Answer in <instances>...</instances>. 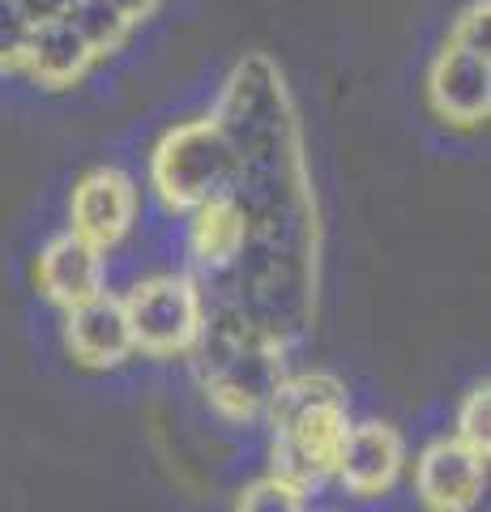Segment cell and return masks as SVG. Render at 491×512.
Instances as JSON below:
<instances>
[{
  "label": "cell",
  "mask_w": 491,
  "mask_h": 512,
  "mask_svg": "<svg viewBox=\"0 0 491 512\" xmlns=\"http://www.w3.org/2000/svg\"><path fill=\"white\" fill-rule=\"evenodd\" d=\"M240 171H244L240 158H235L231 141L218 133L214 120H188L171 128L150 158L158 197L171 210H188V214L214 197H231V184Z\"/></svg>",
  "instance_id": "6da1fadb"
},
{
  "label": "cell",
  "mask_w": 491,
  "mask_h": 512,
  "mask_svg": "<svg viewBox=\"0 0 491 512\" xmlns=\"http://www.w3.org/2000/svg\"><path fill=\"white\" fill-rule=\"evenodd\" d=\"M124 320L133 333V350L150 359H176L197 350L201 325H205V303L193 278L184 274H154L129 286Z\"/></svg>",
  "instance_id": "7a4b0ae2"
},
{
  "label": "cell",
  "mask_w": 491,
  "mask_h": 512,
  "mask_svg": "<svg viewBox=\"0 0 491 512\" xmlns=\"http://www.w3.org/2000/svg\"><path fill=\"white\" fill-rule=\"evenodd\" d=\"M346 431H351V414H346V402H321L312 410H299L295 419L274 427V470L278 478H287L299 491L321 487L325 478H334Z\"/></svg>",
  "instance_id": "3957f363"
},
{
  "label": "cell",
  "mask_w": 491,
  "mask_h": 512,
  "mask_svg": "<svg viewBox=\"0 0 491 512\" xmlns=\"http://www.w3.org/2000/svg\"><path fill=\"white\" fill-rule=\"evenodd\" d=\"M487 457H479L462 440L440 436L415 461V495L427 512H470L483 500Z\"/></svg>",
  "instance_id": "277c9868"
},
{
  "label": "cell",
  "mask_w": 491,
  "mask_h": 512,
  "mask_svg": "<svg viewBox=\"0 0 491 512\" xmlns=\"http://www.w3.org/2000/svg\"><path fill=\"white\" fill-rule=\"evenodd\" d=\"M69 218H73V235L77 239H86V244H94L99 252L116 248L137 222V188H133V180L124 171H116V167L90 171L86 180L73 188Z\"/></svg>",
  "instance_id": "5b68a950"
},
{
  "label": "cell",
  "mask_w": 491,
  "mask_h": 512,
  "mask_svg": "<svg viewBox=\"0 0 491 512\" xmlns=\"http://www.w3.org/2000/svg\"><path fill=\"white\" fill-rule=\"evenodd\" d=\"M406 466V440L389 423H351L334 478L355 500H376L393 491Z\"/></svg>",
  "instance_id": "8992f818"
},
{
  "label": "cell",
  "mask_w": 491,
  "mask_h": 512,
  "mask_svg": "<svg viewBox=\"0 0 491 512\" xmlns=\"http://www.w3.org/2000/svg\"><path fill=\"white\" fill-rule=\"evenodd\" d=\"M432 107L449 124H479L491 111V60L479 52H466L457 43H445L436 56L432 77H427Z\"/></svg>",
  "instance_id": "52a82bcc"
},
{
  "label": "cell",
  "mask_w": 491,
  "mask_h": 512,
  "mask_svg": "<svg viewBox=\"0 0 491 512\" xmlns=\"http://www.w3.org/2000/svg\"><path fill=\"white\" fill-rule=\"evenodd\" d=\"M39 291L65 312L107 295V256L73 231L56 235L39 252Z\"/></svg>",
  "instance_id": "ba28073f"
},
{
  "label": "cell",
  "mask_w": 491,
  "mask_h": 512,
  "mask_svg": "<svg viewBox=\"0 0 491 512\" xmlns=\"http://www.w3.org/2000/svg\"><path fill=\"white\" fill-rule=\"evenodd\" d=\"M65 346L86 367H120L133 355V333L116 295H99L65 312Z\"/></svg>",
  "instance_id": "9c48e42d"
},
{
  "label": "cell",
  "mask_w": 491,
  "mask_h": 512,
  "mask_svg": "<svg viewBox=\"0 0 491 512\" xmlns=\"http://www.w3.org/2000/svg\"><path fill=\"white\" fill-rule=\"evenodd\" d=\"M90 60H94V52L86 47V39L77 35L65 18H56V22H39L35 30H30L22 69L47 90H65L73 82H82Z\"/></svg>",
  "instance_id": "30bf717a"
},
{
  "label": "cell",
  "mask_w": 491,
  "mask_h": 512,
  "mask_svg": "<svg viewBox=\"0 0 491 512\" xmlns=\"http://www.w3.org/2000/svg\"><path fill=\"white\" fill-rule=\"evenodd\" d=\"M248 239V214L235 197H214L193 210V222H188V248H193L197 265L218 274L227 269L235 256L244 252Z\"/></svg>",
  "instance_id": "8fae6325"
},
{
  "label": "cell",
  "mask_w": 491,
  "mask_h": 512,
  "mask_svg": "<svg viewBox=\"0 0 491 512\" xmlns=\"http://www.w3.org/2000/svg\"><path fill=\"white\" fill-rule=\"evenodd\" d=\"M65 22L86 39V47L94 56L116 52V47L129 39V30H133L129 22L120 18V9L112 5V0H73V9L65 13Z\"/></svg>",
  "instance_id": "7c38bea8"
},
{
  "label": "cell",
  "mask_w": 491,
  "mask_h": 512,
  "mask_svg": "<svg viewBox=\"0 0 491 512\" xmlns=\"http://www.w3.org/2000/svg\"><path fill=\"white\" fill-rule=\"evenodd\" d=\"M231 512H308V491H299L295 483L278 474L252 478V483L235 495Z\"/></svg>",
  "instance_id": "4fadbf2b"
},
{
  "label": "cell",
  "mask_w": 491,
  "mask_h": 512,
  "mask_svg": "<svg viewBox=\"0 0 491 512\" xmlns=\"http://www.w3.org/2000/svg\"><path fill=\"white\" fill-rule=\"evenodd\" d=\"M453 440H462L479 457H487V448H491V389H487V384H474V389L462 397V406H457Z\"/></svg>",
  "instance_id": "5bb4252c"
},
{
  "label": "cell",
  "mask_w": 491,
  "mask_h": 512,
  "mask_svg": "<svg viewBox=\"0 0 491 512\" xmlns=\"http://www.w3.org/2000/svg\"><path fill=\"white\" fill-rule=\"evenodd\" d=\"M30 30H35V22H30L26 13L13 5V0H0V73H5V69H22Z\"/></svg>",
  "instance_id": "9a60e30c"
},
{
  "label": "cell",
  "mask_w": 491,
  "mask_h": 512,
  "mask_svg": "<svg viewBox=\"0 0 491 512\" xmlns=\"http://www.w3.org/2000/svg\"><path fill=\"white\" fill-rule=\"evenodd\" d=\"M487 26H491V5H487V0H474V5L462 13V18H457L449 43L466 47V52L487 56Z\"/></svg>",
  "instance_id": "2e32d148"
},
{
  "label": "cell",
  "mask_w": 491,
  "mask_h": 512,
  "mask_svg": "<svg viewBox=\"0 0 491 512\" xmlns=\"http://www.w3.org/2000/svg\"><path fill=\"white\" fill-rule=\"evenodd\" d=\"M13 5H18L22 13L30 22H56V18H65V13L73 9V0H13Z\"/></svg>",
  "instance_id": "e0dca14e"
},
{
  "label": "cell",
  "mask_w": 491,
  "mask_h": 512,
  "mask_svg": "<svg viewBox=\"0 0 491 512\" xmlns=\"http://www.w3.org/2000/svg\"><path fill=\"white\" fill-rule=\"evenodd\" d=\"M112 5L120 9V18L124 22H141V18H150V13H154V5H158V0H112Z\"/></svg>",
  "instance_id": "ac0fdd59"
}]
</instances>
